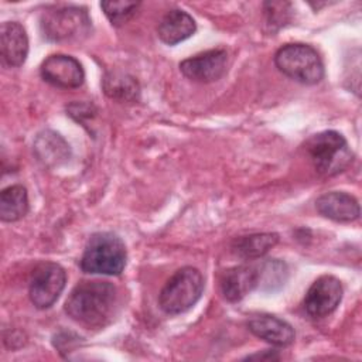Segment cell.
I'll return each instance as SVG.
<instances>
[{"instance_id":"obj_17","label":"cell","mask_w":362,"mask_h":362,"mask_svg":"<svg viewBox=\"0 0 362 362\" xmlns=\"http://www.w3.org/2000/svg\"><path fill=\"white\" fill-rule=\"evenodd\" d=\"M34 151L38 160L45 165H58L69 157L68 143L58 133L51 130L38 134L34 143Z\"/></svg>"},{"instance_id":"obj_18","label":"cell","mask_w":362,"mask_h":362,"mask_svg":"<svg viewBox=\"0 0 362 362\" xmlns=\"http://www.w3.org/2000/svg\"><path fill=\"white\" fill-rule=\"evenodd\" d=\"M279 242L277 233H253L233 240L232 252L242 259H257L266 255Z\"/></svg>"},{"instance_id":"obj_13","label":"cell","mask_w":362,"mask_h":362,"mask_svg":"<svg viewBox=\"0 0 362 362\" xmlns=\"http://www.w3.org/2000/svg\"><path fill=\"white\" fill-rule=\"evenodd\" d=\"M247 328L253 335L274 346H288L296 338L294 328L288 322L270 314L252 317L247 321Z\"/></svg>"},{"instance_id":"obj_20","label":"cell","mask_w":362,"mask_h":362,"mask_svg":"<svg viewBox=\"0 0 362 362\" xmlns=\"http://www.w3.org/2000/svg\"><path fill=\"white\" fill-rule=\"evenodd\" d=\"M259 269V288L276 290L283 286L287 279V267L277 259H267L257 264Z\"/></svg>"},{"instance_id":"obj_4","label":"cell","mask_w":362,"mask_h":362,"mask_svg":"<svg viewBox=\"0 0 362 362\" xmlns=\"http://www.w3.org/2000/svg\"><path fill=\"white\" fill-rule=\"evenodd\" d=\"M40 27L48 41L66 42L86 37L90 30V18L85 7L51 6L41 13Z\"/></svg>"},{"instance_id":"obj_9","label":"cell","mask_w":362,"mask_h":362,"mask_svg":"<svg viewBox=\"0 0 362 362\" xmlns=\"http://www.w3.org/2000/svg\"><path fill=\"white\" fill-rule=\"evenodd\" d=\"M180 71L194 82H215L228 71V52L222 48H215L197 54L180 62Z\"/></svg>"},{"instance_id":"obj_3","label":"cell","mask_w":362,"mask_h":362,"mask_svg":"<svg viewBox=\"0 0 362 362\" xmlns=\"http://www.w3.org/2000/svg\"><path fill=\"white\" fill-rule=\"evenodd\" d=\"M305 151L314 170L324 177L342 173L354 160V154L345 137L335 130L313 134L305 141Z\"/></svg>"},{"instance_id":"obj_15","label":"cell","mask_w":362,"mask_h":362,"mask_svg":"<svg viewBox=\"0 0 362 362\" xmlns=\"http://www.w3.org/2000/svg\"><path fill=\"white\" fill-rule=\"evenodd\" d=\"M197 30L195 20L184 10L167 11L157 25L158 38L167 45H175L189 38Z\"/></svg>"},{"instance_id":"obj_12","label":"cell","mask_w":362,"mask_h":362,"mask_svg":"<svg viewBox=\"0 0 362 362\" xmlns=\"http://www.w3.org/2000/svg\"><path fill=\"white\" fill-rule=\"evenodd\" d=\"M0 55L6 65L21 66L28 55V37L17 21H4L0 27Z\"/></svg>"},{"instance_id":"obj_7","label":"cell","mask_w":362,"mask_h":362,"mask_svg":"<svg viewBox=\"0 0 362 362\" xmlns=\"http://www.w3.org/2000/svg\"><path fill=\"white\" fill-rule=\"evenodd\" d=\"M65 283L66 274L59 264L54 262L40 263L30 279L28 296L31 303L40 310L49 308L61 296Z\"/></svg>"},{"instance_id":"obj_19","label":"cell","mask_w":362,"mask_h":362,"mask_svg":"<svg viewBox=\"0 0 362 362\" xmlns=\"http://www.w3.org/2000/svg\"><path fill=\"white\" fill-rule=\"evenodd\" d=\"M28 212V194L23 185H10L0 194V218L4 222H16Z\"/></svg>"},{"instance_id":"obj_2","label":"cell","mask_w":362,"mask_h":362,"mask_svg":"<svg viewBox=\"0 0 362 362\" xmlns=\"http://www.w3.org/2000/svg\"><path fill=\"white\" fill-rule=\"evenodd\" d=\"M127 252L123 240L112 232H98L88 240L81 257V269L90 274L119 276L126 266Z\"/></svg>"},{"instance_id":"obj_8","label":"cell","mask_w":362,"mask_h":362,"mask_svg":"<svg viewBox=\"0 0 362 362\" xmlns=\"http://www.w3.org/2000/svg\"><path fill=\"white\" fill-rule=\"evenodd\" d=\"M341 281L329 274L318 277L304 297V308L313 318H324L334 313L342 300Z\"/></svg>"},{"instance_id":"obj_21","label":"cell","mask_w":362,"mask_h":362,"mask_svg":"<svg viewBox=\"0 0 362 362\" xmlns=\"http://www.w3.org/2000/svg\"><path fill=\"white\" fill-rule=\"evenodd\" d=\"M139 1H102L100 8L113 25H122L129 21L136 10L139 8Z\"/></svg>"},{"instance_id":"obj_10","label":"cell","mask_w":362,"mask_h":362,"mask_svg":"<svg viewBox=\"0 0 362 362\" xmlns=\"http://www.w3.org/2000/svg\"><path fill=\"white\" fill-rule=\"evenodd\" d=\"M40 74L45 82L64 89L79 88L85 79L81 62L65 54H54L45 58L41 64Z\"/></svg>"},{"instance_id":"obj_11","label":"cell","mask_w":362,"mask_h":362,"mask_svg":"<svg viewBox=\"0 0 362 362\" xmlns=\"http://www.w3.org/2000/svg\"><path fill=\"white\" fill-rule=\"evenodd\" d=\"M255 288H259L257 264H240L226 270L221 279V291L223 297L236 303Z\"/></svg>"},{"instance_id":"obj_6","label":"cell","mask_w":362,"mask_h":362,"mask_svg":"<svg viewBox=\"0 0 362 362\" xmlns=\"http://www.w3.org/2000/svg\"><path fill=\"white\" fill-rule=\"evenodd\" d=\"M277 69L303 85H315L324 78V64L320 54L307 44H286L274 55Z\"/></svg>"},{"instance_id":"obj_5","label":"cell","mask_w":362,"mask_h":362,"mask_svg":"<svg viewBox=\"0 0 362 362\" xmlns=\"http://www.w3.org/2000/svg\"><path fill=\"white\" fill-rule=\"evenodd\" d=\"M204 291V277L192 266L178 269L164 284L158 296L160 308L170 315L188 311L201 298Z\"/></svg>"},{"instance_id":"obj_16","label":"cell","mask_w":362,"mask_h":362,"mask_svg":"<svg viewBox=\"0 0 362 362\" xmlns=\"http://www.w3.org/2000/svg\"><path fill=\"white\" fill-rule=\"evenodd\" d=\"M102 89L107 98L119 102H136L140 96L136 78L122 71L107 72L102 79Z\"/></svg>"},{"instance_id":"obj_14","label":"cell","mask_w":362,"mask_h":362,"mask_svg":"<svg viewBox=\"0 0 362 362\" xmlns=\"http://www.w3.org/2000/svg\"><path fill=\"white\" fill-rule=\"evenodd\" d=\"M317 211L335 222H352L361 215L358 201L342 191H329L315 201Z\"/></svg>"},{"instance_id":"obj_1","label":"cell","mask_w":362,"mask_h":362,"mask_svg":"<svg viewBox=\"0 0 362 362\" xmlns=\"http://www.w3.org/2000/svg\"><path fill=\"white\" fill-rule=\"evenodd\" d=\"M119 307L116 286L103 280H85L74 287L65 301V313L88 328H102L112 321Z\"/></svg>"}]
</instances>
